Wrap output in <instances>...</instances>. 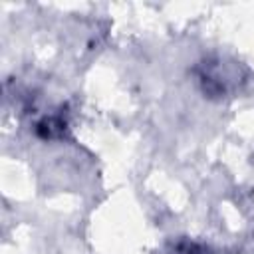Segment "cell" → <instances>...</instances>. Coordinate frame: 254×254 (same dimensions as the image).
Here are the masks:
<instances>
[{"mask_svg":"<svg viewBox=\"0 0 254 254\" xmlns=\"http://www.w3.org/2000/svg\"><path fill=\"white\" fill-rule=\"evenodd\" d=\"M161 254H208V250L196 242H189V240H181L175 244H169Z\"/></svg>","mask_w":254,"mask_h":254,"instance_id":"2","label":"cell"},{"mask_svg":"<svg viewBox=\"0 0 254 254\" xmlns=\"http://www.w3.org/2000/svg\"><path fill=\"white\" fill-rule=\"evenodd\" d=\"M194 71H196L200 89L206 97L222 99L230 95L234 89H238L244 81L240 64L226 62L222 58H208L200 62Z\"/></svg>","mask_w":254,"mask_h":254,"instance_id":"1","label":"cell"}]
</instances>
